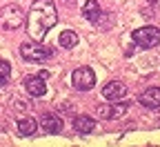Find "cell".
Segmentation results:
<instances>
[{"instance_id": "cell-1", "label": "cell", "mask_w": 160, "mask_h": 147, "mask_svg": "<svg viewBox=\"0 0 160 147\" xmlns=\"http://www.w3.org/2000/svg\"><path fill=\"white\" fill-rule=\"evenodd\" d=\"M56 23H58V11L53 0H33L27 16V34L33 40H45V36Z\"/></svg>"}, {"instance_id": "cell-2", "label": "cell", "mask_w": 160, "mask_h": 147, "mask_svg": "<svg viewBox=\"0 0 160 147\" xmlns=\"http://www.w3.org/2000/svg\"><path fill=\"white\" fill-rule=\"evenodd\" d=\"M25 23H27V16H25V11L18 5L9 3V5H5L2 9H0V27H2L5 31H16Z\"/></svg>"}, {"instance_id": "cell-3", "label": "cell", "mask_w": 160, "mask_h": 147, "mask_svg": "<svg viewBox=\"0 0 160 147\" xmlns=\"http://www.w3.org/2000/svg\"><path fill=\"white\" fill-rule=\"evenodd\" d=\"M20 54H22V58L31 60V62H45L47 58H51V49L45 47L40 40H25L22 45H20Z\"/></svg>"}, {"instance_id": "cell-4", "label": "cell", "mask_w": 160, "mask_h": 147, "mask_svg": "<svg viewBox=\"0 0 160 147\" xmlns=\"http://www.w3.org/2000/svg\"><path fill=\"white\" fill-rule=\"evenodd\" d=\"M133 43L140 47V49H151L160 43V29L153 27V25H147V27H140L133 31Z\"/></svg>"}, {"instance_id": "cell-5", "label": "cell", "mask_w": 160, "mask_h": 147, "mask_svg": "<svg viewBox=\"0 0 160 147\" xmlns=\"http://www.w3.org/2000/svg\"><path fill=\"white\" fill-rule=\"evenodd\" d=\"M71 82H73L76 89L89 92V89H93V85H96V74H93V69H89V67H78V69L71 74Z\"/></svg>"}, {"instance_id": "cell-6", "label": "cell", "mask_w": 160, "mask_h": 147, "mask_svg": "<svg viewBox=\"0 0 160 147\" xmlns=\"http://www.w3.org/2000/svg\"><path fill=\"white\" fill-rule=\"evenodd\" d=\"M40 127H42V132H47V134H60L62 127H65V123L56 114H42L40 116Z\"/></svg>"}, {"instance_id": "cell-7", "label": "cell", "mask_w": 160, "mask_h": 147, "mask_svg": "<svg viewBox=\"0 0 160 147\" xmlns=\"http://www.w3.org/2000/svg\"><path fill=\"white\" fill-rule=\"evenodd\" d=\"M102 96L107 100H120V98L127 96V85L120 82V80H111V82H107L102 87Z\"/></svg>"}, {"instance_id": "cell-8", "label": "cell", "mask_w": 160, "mask_h": 147, "mask_svg": "<svg viewBox=\"0 0 160 147\" xmlns=\"http://www.w3.org/2000/svg\"><path fill=\"white\" fill-rule=\"evenodd\" d=\"M113 105H100L98 107V116L100 118H120L127 109H129V102H120L116 105V100H111Z\"/></svg>"}, {"instance_id": "cell-9", "label": "cell", "mask_w": 160, "mask_h": 147, "mask_svg": "<svg viewBox=\"0 0 160 147\" xmlns=\"http://www.w3.org/2000/svg\"><path fill=\"white\" fill-rule=\"evenodd\" d=\"M22 85H25L27 94H31V96H42L47 92V82H45V78H40V76H27L22 80Z\"/></svg>"}, {"instance_id": "cell-10", "label": "cell", "mask_w": 160, "mask_h": 147, "mask_svg": "<svg viewBox=\"0 0 160 147\" xmlns=\"http://www.w3.org/2000/svg\"><path fill=\"white\" fill-rule=\"evenodd\" d=\"M140 105L147 109H158L160 107V87H151V89H145L140 94Z\"/></svg>"}, {"instance_id": "cell-11", "label": "cell", "mask_w": 160, "mask_h": 147, "mask_svg": "<svg viewBox=\"0 0 160 147\" xmlns=\"http://www.w3.org/2000/svg\"><path fill=\"white\" fill-rule=\"evenodd\" d=\"M82 16L89 20V23H96V25H98L100 16H102V9H100L98 0H87L85 7H82Z\"/></svg>"}, {"instance_id": "cell-12", "label": "cell", "mask_w": 160, "mask_h": 147, "mask_svg": "<svg viewBox=\"0 0 160 147\" xmlns=\"http://www.w3.org/2000/svg\"><path fill=\"white\" fill-rule=\"evenodd\" d=\"M73 129L78 134H91L96 129V118H91V116H78L73 120Z\"/></svg>"}, {"instance_id": "cell-13", "label": "cell", "mask_w": 160, "mask_h": 147, "mask_svg": "<svg viewBox=\"0 0 160 147\" xmlns=\"http://www.w3.org/2000/svg\"><path fill=\"white\" fill-rule=\"evenodd\" d=\"M36 129H38V123L31 116H22V118L18 120V132L22 134V136H33Z\"/></svg>"}, {"instance_id": "cell-14", "label": "cell", "mask_w": 160, "mask_h": 147, "mask_svg": "<svg viewBox=\"0 0 160 147\" xmlns=\"http://www.w3.org/2000/svg\"><path fill=\"white\" fill-rule=\"evenodd\" d=\"M58 43H60V47H62V49H71V47H76V45H78V34H76V31H71V29H67V31L60 34Z\"/></svg>"}, {"instance_id": "cell-15", "label": "cell", "mask_w": 160, "mask_h": 147, "mask_svg": "<svg viewBox=\"0 0 160 147\" xmlns=\"http://www.w3.org/2000/svg\"><path fill=\"white\" fill-rule=\"evenodd\" d=\"M9 76H11V65L7 60H0V87L9 80Z\"/></svg>"}]
</instances>
